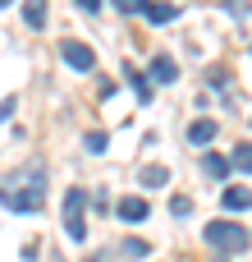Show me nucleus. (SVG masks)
I'll return each mask as SVG.
<instances>
[{
	"label": "nucleus",
	"mask_w": 252,
	"mask_h": 262,
	"mask_svg": "<svg viewBox=\"0 0 252 262\" xmlns=\"http://www.w3.org/2000/svg\"><path fill=\"white\" fill-rule=\"evenodd\" d=\"M0 207L18 212V216H37L46 207V170L41 166H18L0 180Z\"/></svg>",
	"instance_id": "f257e3e1"
},
{
	"label": "nucleus",
	"mask_w": 252,
	"mask_h": 262,
	"mask_svg": "<svg viewBox=\"0 0 252 262\" xmlns=\"http://www.w3.org/2000/svg\"><path fill=\"white\" fill-rule=\"evenodd\" d=\"M207 244L216 249V262H225L230 253H243L252 244V235L239 221H211V226H207Z\"/></svg>",
	"instance_id": "f03ea898"
},
{
	"label": "nucleus",
	"mask_w": 252,
	"mask_h": 262,
	"mask_svg": "<svg viewBox=\"0 0 252 262\" xmlns=\"http://www.w3.org/2000/svg\"><path fill=\"white\" fill-rule=\"evenodd\" d=\"M64 235H69L73 244L87 239V193H83L78 184L64 193Z\"/></svg>",
	"instance_id": "7ed1b4c3"
},
{
	"label": "nucleus",
	"mask_w": 252,
	"mask_h": 262,
	"mask_svg": "<svg viewBox=\"0 0 252 262\" xmlns=\"http://www.w3.org/2000/svg\"><path fill=\"white\" fill-rule=\"evenodd\" d=\"M60 60H64L69 69H78V74H92V69H96V51H92L87 41H78V37H69V41L60 46Z\"/></svg>",
	"instance_id": "20e7f679"
},
{
	"label": "nucleus",
	"mask_w": 252,
	"mask_h": 262,
	"mask_svg": "<svg viewBox=\"0 0 252 262\" xmlns=\"http://www.w3.org/2000/svg\"><path fill=\"white\" fill-rule=\"evenodd\" d=\"M115 212H119V221H129V226H142V221L152 216L147 198H138V193H133V198H119V203H115Z\"/></svg>",
	"instance_id": "39448f33"
},
{
	"label": "nucleus",
	"mask_w": 252,
	"mask_h": 262,
	"mask_svg": "<svg viewBox=\"0 0 252 262\" xmlns=\"http://www.w3.org/2000/svg\"><path fill=\"white\" fill-rule=\"evenodd\" d=\"M220 207H225V212H243V207H252V189H248V184L225 189V193H220Z\"/></svg>",
	"instance_id": "423d86ee"
},
{
	"label": "nucleus",
	"mask_w": 252,
	"mask_h": 262,
	"mask_svg": "<svg viewBox=\"0 0 252 262\" xmlns=\"http://www.w3.org/2000/svg\"><path fill=\"white\" fill-rule=\"evenodd\" d=\"M152 78H156V83H174V78H179V64L161 51V55H152Z\"/></svg>",
	"instance_id": "0eeeda50"
},
{
	"label": "nucleus",
	"mask_w": 252,
	"mask_h": 262,
	"mask_svg": "<svg viewBox=\"0 0 252 262\" xmlns=\"http://www.w3.org/2000/svg\"><path fill=\"white\" fill-rule=\"evenodd\" d=\"M142 14H147V23H170L179 9H174V5H165V0H147V9H142Z\"/></svg>",
	"instance_id": "6e6552de"
},
{
	"label": "nucleus",
	"mask_w": 252,
	"mask_h": 262,
	"mask_svg": "<svg viewBox=\"0 0 252 262\" xmlns=\"http://www.w3.org/2000/svg\"><path fill=\"white\" fill-rule=\"evenodd\" d=\"M124 74H129V88H133L142 101H152V78H147L142 69H133V64H124Z\"/></svg>",
	"instance_id": "1a4fd4ad"
},
{
	"label": "nucleus",
	"mask_w": 252,
	"mask_h": 262,
	"mask_svg": "<svg viewBox=\"0 0 252 262\" xmlns=\"http://www.w3.org/2000/svg\"><path fill=\"white\" fill-rule=\"evenodd\" d=\"M211 138H216V120H193V124H188V143L202 147V143H211Z\"/></svg>",
	"instance_id": "9d476101"
},
{
	"label": "nucleus",
	"mask_w": 252,
	"mask_h": 262,
	"mask_svg": "<svg viewBox=\"0 0 252 262\" xmlns=\"http://www.w3.org/2000/svg\"><path fill=\"white\" fill-rule=\"evenodd\" d=\"M165 180H170V170H165V166H142V175H138V184H142V189H165Z\"/></svg>",
	"instance_id": "9b49d317"
},
{
	"label": "nucleus",
	"mask_w": 252,
	"mask_h": 262,
	"mask_svg": "<svg viewBox=\"0 0 252 262\" xmlns=\"http://www.w3.org/2000/svg\"><path fill=\"white\" fill-rule=\"evenodd\" d=\"M23 23L28 28H46V0H23Z\"/></svg>",
	"instance_id": "f8f14e48"
},
{
	"label": "nucleus",
	"mask_w": 252,
	"mask_h": 262,
	"mask_svg": "<svg viewBox=\"0 0 252 262\" xmlns=\"http://www.w3.org/2000/svg\"><path fill=\"white\" fill-rule=\"evenodd\" d=\"M230 166H234V161H225V157H216V152H207V157H202V170H207L211 180H225V175H230Z\"/></svg>",
	"instance_id": "ddd939ff"
},
{
	"label": "nucleus",
	"mask_w": 252,
	"mask_h": 262,
	"mask_svg": "<svg viewBox=\"0 0 252 262\" xmlns=\"http://www.w3.org/2000/svg\"><path fill=\"white\" fill-rule=\"evenodd\" d=\"M230 161H234V170H243V175H252V143H239V147L230 152Z\"/></svg>",
	"instance_id": "4468645a"
},
{
	"label": "nucleus",
	"mask_w": 252,
	"mask_h": 262,
	"mask_svg": "<svg viewBox=\"0 0 252 262\" xmlns=\"http://www.w3.org/2000/svg\"><path fill=\"white\" fill-rule=\"evenodd\" d=\"M119 253H124V258H147L152 249H147V239H124V244H119Z\"/></svg>",
	"instance_id": "2eb2a0df"
},
{
	"label": "nucleus",
	"mask_w": 252,
	"mask_h": 262,
	"mask_svg": "<svg viewBox=\"0 0 252 262\" xmlns=\"http://www.w3.org/2000/svg\"><path fill=\"white\" fill-rule=\"evenodd\" d=\"M188 212H193V198L174 193V198H170V216H188Z\"/></svg>",
	"instance_id": "dca6fc26"
},
{
	"label": "nucleus",
	"mask_w": 252,
	"mask_h": 262,
	"mask_svg": "<svg viewBox=\"0 0 252 262\" xmlns=\"http://www.w3.org/2000/svg\"><path fill=\"white\" fill-rule=\"evenodd\" d=\"M83 143H87V152H106V147H110V138H106V134H96V129H92Z\"/></svg>",
	"instance_id": "f3484780"
},
{
	"label": "nucleus",
	"mask_w": 252,
	"mask_h": 262,
	"mask_svg": "<svg viewBox=\"0 0 252 262\" xmlns=\"http://www.w3.org/2000/svg\"><path fill=\"white\" fill-rule=\"evenodd\" d=\"M110 5H115L119 14H142V9H147V0H110Z\"/></svg>",
	"instance_id": "a211bd4d"
},
{
	"label": "nucleus",
	"mask_w": 252,
	"mask_h": 262,
	"mask_svg": "<svg viewBox=\"0 0 252 262\" xmlns=\"http://www.w3.org/2000/svg\"><path fill=\"white\" fill-rule=\"evenodd\" d=\"M78 9H87V14H96V9H101V0H78Z\"/></svg>",
	"instance_id": "6ab92c4d"
},
{
	"label": "nucleus",
	"mask_w": 252,
	"mask_h": 262,
	"mask_svg": "<svg viewBox=\"0 0 252 262\" xmlns=\"http://www.w3.org/2000/svg\"><path fill=\"white\" fill-rule=\"evenodd\" d=\"M220 5H225L230 14H239V9H243V0H220Z\"/></svg>",
	"instance_id": "aec40b11"
},
{
	"label": "nucleus",
	"mask_w": 252,
	"mask_h": 262,
	"mask_svg": "<svg viewBox=\"0 0 252 262\" xmlns=\"http://www.w3.org/2000/svg\"><path fill=\"white\" fill-rule=\"evenodd\" d=\"M87 262H110V258H106V253H92V258H87Z\"/></svg>",
	"instance_id": "412c9836"
},
{
	"label": "nucleus",
	"mask_w": 252,
	"mask_h": 262,
	"mask_svg": "<svg viewBox=\"0 0 252 262\" xmlns=\"http://www.w3.org/2000/svg\"><path fill=\"white\" fill-rule=\"evenodd\" d=\"M5 5H14V0H0V9H5Z\"/></svg>",
	"instance_id": "4be33fe9"
}]
</instances>
